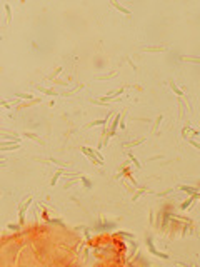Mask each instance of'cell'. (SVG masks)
<instances>
[{
    "label": "cell",
    "mask_w": 200,
    "mask_h": 267,
    "mask_svg": "<svg viewBox=\"0 0 200 267\" xmlns=\"http://www.w3.org/2000/svg\"><path fill=\"white\" fill-rule=\"evenodd\" d=\"M120 94H123V89H117V90H112V92H108L105 97H102L100 99V102H103V104H107V102H112V100H115V99L120 95Z\"/></svg>",
    "instance_id": "277c9868"
},
{
    "label": "cell",
    "mask_w": 200,
    "mask_h": 267,
    "mask_svg": "<svg viewBox=\"0 0 200 267\" xmlns=\"http://www.w3.org/2000/svg\"><path fill=\"white\" fill-rule=\"evenodd\" d=\"M0 104H2V105H4L5 109H12V105H10L9 102H7V100H4V99H0Z\"/></svg>",
    "instance_id": "7402d4cb"
},
{
    "label": "cell",
    "mask_w": 200,
    "mask_h": 267,
    "mask_svg": "<svg viewBox=\"0 0 200 267\" xmlns=\"http://www.w3.org/2000/svg\"><path fill=\"white\" fill-rule=\"evenodd\" d=\"M197 197H199V194H192V197H190V199H187V202H184V204L180 206V209H182V211H187V209H189V207L194 204V200L197 199Z\"/></svg>",
    "instance_id": "52a82bcc"
},
{
    "label": "cell",
    "mask_w": 200,
    "mask_h": 267,
    "mask_svg": "<svg viewBox=\"0 0 200 267\" xmlns=\"http://www.w3.org/2000/svg\"><path fill=\"white\" fill-rule=\"evenodd\" d=\"M80 182H82L83 185H85V189H92V182H90V180L87 179V177H83V175H80Z\"/></svg>",
    "instance_id": "5bb4252c"
},
{
    "label": "cell",
    "mask_w": 200,
    "mask_h": 267,
    "mask_svg": "<svg viewBox=\"0 0 200 267\" xmlns=\"http://www.w3.org/2000/svg\"><path fill=\"white\" fill-rule=\"evenodd\" d=\"M25 137L27 139H32V140H35V142H38V144H43V140L38 137V135H35L33 132H25Z\"/></svg>",
    "instance_id": "7c38bea8"
},
{
    "label": "cell",
    "mask_w": 200,
    "mask_h": 267,
    "mask_svg": "<svg viewBox=\"0 0 200 267\" xmlns=\"http://www.w3.org/2000/svg\"><path fill=\"white\" fill-rule=\"evenodd\" d=\"M17 99H27V100H33V95L32 94H14Z\"/></svg>",
    "instance_id": "9a60e30c"
},
{
    "label": "cell",
    "mask_w": 200,
    "mask_h": 267,
    "mask_svg": "<svg viewBox=\"0 0 200 267\" xmlns=\"http://www.w3.org/2000/svg\"><path fill=\"white\" fill-rule=\"evenodd\" d=\"M172 190H174V189H169V190H165V192H162V194H160V195H167V194H170V192H172Z\"/></svg>",
    "instance_id": "d4e9b609"
},
{
    "label": "cell",
    "mask_w": 200,
    "mask_h": 267,
    "mask_svg": "<svg viewBox=\"0 0 200 267\" xmlns=\"http://www.w3.org/2000/svg\"><path fill=\"white\" fill-rule=\"evenodd\" d=\"M5 12H7V25H10L12 22V7L9 4H5Z\"/></svg>",
    "instance_id": "4fadbf2b"
},
{
    "label": "cell",
    "mask_w": 200,
    "mask_h": 267,
    "mask_svg": "<svg viewBox=\"0 0 200 267\" xmlns=\"http://www.w3.org/2000/svg\"><path fill=\"white\" fill-rule=\"evenodd\" d=\"M144 52H162L165 50V45H155V47H144Z\"/></svg>",
    "instance_id": "9c48e42d"
},
{
    "label": "cell",
    "mask_w": 200,
    "mask_h": 267,
    "mask_svg": "<svg viewBox=\"0 0 200 267\" xmlns=\"http://www.w3.org/2000/svg\"><path fill=\"white\" fill-rule=\"evenodd\" d=\"M113 77H117V70H113V72L103 75V77H98V80H110V79H113Z\"/></svg>",
    "instance_id": "2e32d148"
},
{
    "label": "cell",
    "mask_w": 200,
    "mask_h": 267,
    "mask_svg": "<svg viewBox=\"0 0 200 267\" xmlns=\"http://www.w3.org/2000/svg\"><path fill=\"white\" fill-rule=\"evenodd\" d=\"M32 204V197H28V199L23 202V204H20L19 206V217H20V224H23V221H25V211L28 209V206Z\"/></svg>",
    "instance_id": "7a4b0ae2"
},
{
    "label": "cell",
    "mask_w": 200,
    "mask_h": 267,
    "mask_svg": "<svg viewBox=\"0 0 200 267\" xmlns=\"http://www.w3.org/2000/svg\"><path fill=\"white\" fill-rule=\"evenodd\" d=\"M5 165H7L5 160H0V167H5Z\"/></svg>",
    "instance_id": "484cf974"
},
{
    "label": "cell",
    "mask_w": 200,
    "mask_h": 267,
    "mask_svg": "<svg viewBox=\"0 0 200 267\" xmlns=\"http://www.w3.org/2000/svg\"><path fill=\"white\" fill-rule=\"evenodd\" d=\"M182 60H185V62H194V64H199V62H200V59H199V57H182Z\"/></svg>",
    "instance_id": "ac0fdd59"
},
{
    "label": "cell",
    "mask_w": 200,
    "mask_h": 267,
    "mask_svg": "<svg viewBox=\"0 0 200 267\" xmlns=\"http://www.w3.org/2000/svg\"><path fill=\"white\" fill-rule=\"evenodd\" d=\"M145 190H147V189H142V190H139V192H137V194L133 195V200H137V199H139V197H140V195H142V194H144Z\"/></svg>",
    "instance_id": "603a6c76"
},
{
    "label": "cell",
    "mask_w": 200,
    "mask_h": 267,
    "mask_svg": "<svg viewBox=\"0 0 200 267\" xmlns=\"http://www.w3.org/2000/svg\"><path fill=\"white\" fill-rule=\"evenodd\" d=\"M7 227H9V229H12V231H19V227H20V226H19V224H9Z\"/></svg>",
    "instance_id": "cb8c5ba5"
},
{
    "label": "cell",
    "mask_w": 200,
    "mask_h": 267,
    "mask_svg": "<svg viewBox=\"0 0 200 267\" xmlns=\"http://www.w3.org/2000/svg\"><path fill=\"white\" fill-rule=\"evenodd\" d=\"M37 90H40L42 94H45V95H48V97H55V95H65V94H57V92H53V90H50V89L42 87V85H37Z\"/></svg>",
    "instance_id": "8992f818"
},
{
    "label": "cell",
    "mask_w": 200,
    "mask_h": 267,
    "mask_svg": "<svg viewBox=\"0 0 200 267\" xmlns=\"http://www.w3.org/2000/svg\"><path fill=\"white\" fill-rule=\"evenodd\" d=\"M147 246H149V251H150V254H154L155 257H162V259H169V254H164V252H160V251H157L154 247V241L152 239H147Z\"/></svg>",
    "instance_id": "3957f363"
},
{
    "label": "cell",
    "mask_w": 200,
    "mask_h": 267,
    "mask_svg": "<svg viewBox=\"0 0 200 267\" xmlns=\"http://www.w3.org/2000/svg\"><path fill=\"white\" fill-rule=\"evenodd\" d=\"M60 72H62V67H57V70H55V72H53V74H50V75H48L47 79H48V80H52V79L55 77V75H58Z\"/></svg>",
    "instance_id": "d6986e66"
},
{
    "label": "cell",
    "mask_w": 200,
    "mask_h": 267,
    "mask_svg": "<svg viewBox=\"0 0 200 267\" xmlns=\"http://www.w3.org/2000/svg\"><path fill=\"white\" fill-rule=\"evenodd\" d=\"M130 159L133 160V164H135V167H137V169H140V162L137 160V157H133V154H130Z\"/></svg>",
    "instance_id": "44dd1931"
},
{
    "label": "cell",
    "mask_w": 200,
    "mask_h": 267,
    "mask_svg": "<svg viewBox=\"0 0 200 267\" xmlns=\"http://www.w3.org/2000/svg\"><path fill=\"white\" fill-rule=\"evenodd\" d=\"M112 5L117 9V10H120L122 14H125V15H130V10H128L127 7H123L122 4H118V2H112Z\"/></svg>",
    "instance_id": "ba28073f"
},
{
    "label": "cell",
    "mask_w": 200,
    "mask_h": 267,
    "mask_svg": "<svg viewBox=\"0 0 200 267\" xmlns=\"http://www.w3.org/2000/svg\"><path fill=\"white\" fill-rule=\"evenodd\" d=\"M82 152H83L85 155H88V157H90V160H92L93 164L103 165V157L98 154V150H95V149H88V147H82Z\"/></svg>",
    "instance_id": "6da1fadb"
},
{
    "label": "cell",
    "mask_w": 200,
    "mask_h": 267,
    "mask_svg": "<svg viewBox=\"0 0 200 267\" xmlns=\"http://www.w3.org/2000/svg\"><path fill=\"white\" fill-rule=\"evenodd\" d=\"M62 175H63V170H62V169H58V170L55 172V174H53V177H52V180H50V185H52V187H53V185L57 184V180L60 179Z\"/></svg>",
    "instance_id": "8fae6325"
},
{
    "label": "cell",
    "mask_w": 200,
    "mask_h": 267,
    "mask_svg": "<svg viewBox=\"0 0 200 267\" xmlns=\"http://www.w3.org/2000/svg\"><path fill=\"white\" fill-rule=\"evenodd\" d=\"M169 85H170V89H172V90H174V92L177 94V95H179V97H182V95H184V90L177 87V84H175L174 80H170V82H169Z\"/></svg>",
    "instance_id": "30bf717a"
},
{
    "label": "cell",
    "mask_w": 200,
    "mask_h": 267,
    "mask_svg": "<svg viewBox=\"0 0 200 267\" xmlns=\"http://www.w3.org/2000/svg\"><path fill=\"white\" fill-rule=\"evenodd\" d=\"M187 142H190V144L194 145L195 149H200V144H199V142H195L194 139H190V137H187Z\"/></svg>",
    "instance_id": "ffe728a7"
},
{
    "label": "cell",
    "mask_w": 200,
    "mask_h": 267,
    "mask_svg": "<svg viewBox=\"0 0 200 267\" xmlns=\"http://www.w3.org/2000/svg\"><path fill=\"white\" fill-rule=\"evenodd\" d=\"M108 117H110V114L107 115V119H102V120H92V122H88L87 125H85V127H87V129H90V127H97V125H107Z\"/></svg>",
    "instance_id": "5b68a950"
},
{
    "label": "cell",
    "mask_w": 200,
    "mask_h": 267,
    "mask_svg": "<svg viewBox=\"0 0 200 267\" xmlns=\"http://www.w3.org/2000/svg\"><path fill=\"white\" fill-rule=\"evenodd\" d=\"M180 190H184V192H190V194H199V190L197 189H194V187H180Z\"/></svg>",
    "instance_id": "e0dca14e"
}]
</instances>
